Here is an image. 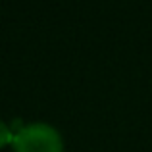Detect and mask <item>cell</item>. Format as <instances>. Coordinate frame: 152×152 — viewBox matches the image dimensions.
Here are the masks:
<instances>
[{"label":"cell","instance_id":"7a4b0ae2","mask_svg":"<svg viewBox=\"0 0 152 152\" xmlns=\"http://www.w3.org/2000/svg\"><path fill=\"white\" fill-rule=\"evenodd\" d=\"M12 141H14V133H12L10 127L0 119V148L6 146V145H12Z\"/></svg>","mask_w":152,"mask_h":152},{"label":"cell","instance_id":"6da1fadb","mask_svg":"<svg viewBox=\"0 0 152 152\" xmlns=\"http://www.w3.org/2000/svg\"><path fill=\"white\" fill-rule=\"evenodd\" d=\"M15 152H64V141L58 129L48 123H29L14 133L12 141Z\"/></svg>","mask_w":152,"mask_h":152}]
</instances>
